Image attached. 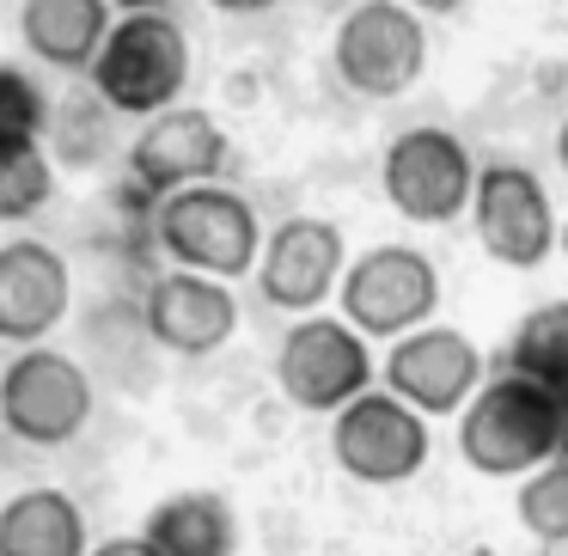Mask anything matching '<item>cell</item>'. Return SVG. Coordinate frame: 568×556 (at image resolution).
Listing matches in <instances>:
<instances>
[{
    "instance_id": "cell-1",
    "label": "cell",
    "mask_w": 568,
    "mask_h": 556,
    "mask_svg": "<svg viewBox=\"0 0 568 556\" xmlns=\"http://www.w3.org/2000/svg\"><path fill=\"white\" fill-rule=\"evenodd\" d=\"M562 446L568 404L526 373H501L458 404V458L483 477H526Z\"/></svg>"
},
{
    "instance_id": "cell-2",
    "label": "cell",
    "mask_w": 568,
    "mask_h": 556,
    "mask_svg": "<svg viewBox=\"0 0 568 556\" xmlns=\"http://www.w3.org/2000/svg\"><path fill=\"white\" fill-rule=\"evenodd\" d=\"M87 80L116 117H153L165 104L184 99L190 87V38L178 31V19L153 13H129L104 31V43L92 50Z\"/></svg>"
},
{
    "instance_id": "cell-3",
    "label": "cell",
    "mask_w": 568,
    "mask_h": 556,
    "mask_svg": "<svg viewBox=\"0 0 568 556\" xmlns=\"http://www.w3.org/2000/svg\"><path fill=\"white\" fill-rule=\"evenodd\" d=\"M153 239H160V251L178 270L239 282V275H251V263H257L263 226H257V209H251L239 190H226L209 178V184L165 190L160 214H153Z\"/></svg>"
},
{
    "instance_id": "cell-4",
    "label": "cell",
    "mask_w": 568,
    "mask_h": 556,
    "mask_svg": "<svg viewBox=\"0 0 568 556\" xmlns=\"http://www.w3.org/2000/svg\"><path fill=\"white\" fill-rule=\"evenodd\" d=\"M331 62L361 99H404L428 68V31L404 0H355L336 19Z\"/></svg>"
},
{
    "instance_id": "cell-5",
    "label": "cell",
    "mask_w": 568,
    "mask_h": 556,
    "mask_svg": "<svg viewBox=\"0 0 568 556\" xmlns=\"http://www.w3.org/2000/svg\"><path fill=\"white\" fill-rule=\"evenodd\" d=\"M336 300H343V319L361 336L392 343V336L416 331V324H428L440 312V270L416 245H373L355 263H343Z\"/></svg>"
},
{
    "instance_id": "cell-6",
    "label": "cell",
    "mask_w": 568,
    "mask_h": 556,
    "mask_svg": "<svg viewBox=\"0 0 568 556\" xmlns=\"http://www.w3.org/2000/svg\"><path fill=\"white\" fill-rule=\"evenodd\" d=\"M428 416L409 410L404 397L392 392H355L348 404L331 410V453L336 465L348 471L355 483H409L422 465H428Z\"/></svg>"
},
{
    "instance_id": "cell-7",
    "label": "cell",
    "mask_w": 568,
    "mask_h": 556,
    "mask_svg": "<svg viewBox=\"0 0 568 556\" xmlns=\"http://www.w3.org/2000/svg\"><path fill=\"white\" fill-rule=\"evenodd\" d=\"M92 416V380L62 348L26 343L0 373V422L26 446H68Z\"/></svg>"
},
{
    "instance_id": "cell-8",
    "label": "cell",
    "mask_w": 568,
    "mask_h": 556,
    "mask_svg": "<svg viewBox=\"0 0 568 556\" xmlns=\"http://www.w3.org/2000/svg\"><path fill=\"white\" fill-rule=\"evenodd\" d=\"M465 209L477 221V245L501 270H538V263H550L556 209H550V190H544V178L531 165H514V160L477 165Z\"/></svg>"
},
{
    "instance_id": "cell-9",
    "label": "cell",
    "mask_w": 568,
    "mask_h": 556,
    "mask_svg": "<svg viewBox=\"0 0 568 556\" xmlns=\"http://www.w3.org/2000/svg\"><path fill=\"white\" fill-rule=\"evenodd\" d=\"M470 178H477L470 148L453 135V129H434V123L404 129L379 160L385 202L416 226H446L453 214H465Z\"/></svg>"
},
{
    "instance_id": "cell-10",
    "label": "cell",
    "mask_w": 568,
    "mask_h": 556,
    "mask_svg": "<svg viewBox=\"0 0 568 556\" xmlns=\"http://www.w3.org/2000/svg\"><path fill=\"white\" fill-rule=\"evenodd\" d=\"M275 385L306 416H331L373 385V348L348 319H300L275 348Z\"/></svg>"
},
{
    "instance_id": "cell-11",
    "label": "cell",
    "mask_w": 568,
    "mask_h": 556,
    "mask_svg": "<svg viewBox=\"0 0 568 556\" xmlns=\"http://www.w3.org/2000/svg\"><path fill=\"white\" fill-rule=\"evenodd\" d=\"M385 367V392L404 397L422 416H453L470 392L483 385V348L470 343L453 324H416V331L392 336V355Z\"/></svg>"
},
{
    "instance_id": "cell-12",
    "label": "cell",
    "mask_w": 568,
    "mask_h": 556,
    "mask_svg": "<svg viewBox=\"0 0 568 556\" xmlns=\"http://www.w3.org/2000/svg\"><path fill=\"white\" fill-rule=\"evenodd\" d=\"M348 263L343 226L324 214H294L257 245V294L282 312H312L336 294V275Z\"/></svg>"
},
{
    "instance_id": "cell-13",
    "label": "cell",
    "mask_w": 568,
    "mask_h": 556,
    "mask_svg": "<svg viewBox=\"0 0 568 556\" xmlns=\"http://www.w3.org/2000/svg\"><path fill=\"white\" fill-rule=\"evenodd\" d=\"M226 129L214 123L196 104H165L141 123V135L129 141V178H135L148 196H165V190L184 184H209V178L226 172Z\"/></svg>"
},
{
    "instance_id": "cell-14",
    "label": "cell",
    "mask_w": 568,
    "mask_h": 556,
    "mask_svg": "<svg viewBox=\"0 0 568 556\" xmlns=\"http://www.w3.org/2000/svg\"><path fill=\"white\" fill-rule=\"evenodd\" d=\"M141 324L165 355H214L239 331V300L221 275L165 270L153 275L148 300H141Z\"/></svg>"
},
{
    "instance_id": "cell-15",
    "label": "cell",
    "mask_w": 568,
    "mask_h": 556,
    "mask_svg": "<svg viewBox=\"0 0 568 556\" xmlns=\"http://www.w3.org/2000/svg\"><path fill=\"white\" fill-rule=\"evenodd\" d=\"M68 300H74V275L62 251H50L43 239L0 245V343H43L68 319Z\"/></svg>"
},
{
    "instance_id": "cell-16",
    "label": "cell",
    "mask_w": 568,
    "mask_h": 556,
    "mask_svg": "<svg viewBox=\"0 0 568 556\" xmlns=\"http://www.w3.org/2000/svg\"><path fill=\"white\" fill-rule=\"evenodd\" d=\"M104 31H111V0H19V43L43 68L87 74Z\"/></svg>"
},
{
    "instance_id": "cell-17",
    "label": "cell",
    "mask_w": 568,
    "mask_h": 556,
    "mask_svg": "<svg viewBox=\"0 0 568 556\" xmlns=\"http://www.w3.org/2000/svg\"><path fill=\"white\" fill-rule=\"evenodd\" d=\"M141 538L160 556H233L239 519H233V502L214 489H172L148 507Z\"/></svg>"
},
{
    "instance_id": "cell-18",
    "label": "cell",
    "mask_w": 568,
    "mask_h": 556,
    "mask_svg": "<svg viewBox=\"0 0 568 556\" xmlns=\"http://www.w3.org/2000/svg\"><path fill=\"white\" fill-rule=\"evenodd\" d=\"M0 556H87V514L62 489H19L0 507Z\"/></svg>"
},
{
    "instance_id": "cell-19",
    "label": "cell",
    "mask_w": 568,
    "mask_h": 556,
    "mask_svg": "<svg viewBox=\"0 0 568 556\" xmlns=\"http://www.w3.org/2000/svg\"><path fill=\"white\" fill-rule=\"evenodd\" d=\"M507 373L550 385L568 404V300H550V306L519 319V331L507 336Z\"/></svg>"
},
{
    "instance_id": "cell-20",
    "label": "cell",
    "mask_w": 568,
    "mask_h": 556,
    "mask_svg": "<svg viewBox=\"0 0 568 556\" xmlns=\"http://www.w3.org/2000/svg\"><path fill=\"white\" fill-rule=\"evenodd\" d=\"M55 196V165L38 135H0V221H31Z\"/></svg>"
},
{
    "instance_id": "cell-21",
    "label": "cell",
    "mask_w": 568,
    "mask_h": 556,
    "mask_svg": "<svg viewBox=\"0 0 568 556\" xmlns=\"http://www.w3.org/2000/svg\"><path fill=\"white\" fill-rule=\"evenodd\" d=\"M519 526L538 544H568V458H544L538 471H526L519 483Z\"/></svg>"
},
{
    "instance_id": "cell-22",
    "label": "cell",
    "mask_w": 568,
    "mask_h": 556,
    "mask_svg": "<svg viewBox=\"0 0 568 556\" xmlns=\"http://www.w3.org/2000/svg\"><path fill=\"white\" fill-rule=\"evenodd\" d=\"M43 117H50L43 92L19 68H0V135H43Z\"/></svg>"
},
{
    "instance_id": "cell-23",
    "label": "cell",
    "mask_w": 568,
    "mask_h": 556,
    "mask_svg": "<svg viewBox=\"0 0 568 556\" xmlns=\"http://www.w3.org/2000/svg\"><path fill=\"white\" fill-rule=\"evenodd\" d=\"M87 556H160V550H153V544L141 538V532H123V538H104L99 550L87 544Z\"/></svg>"
},
{
    "instance_id": "cell-24",
    "label": "cell",
    "mask_w": 568,
    "mask_h": 556,
    "mask_svg": "<svg viewBox=\"0 0 568 556\" xmlns=\"http://www.w3.org/2000/svg\"><path fill=\"white\" fill-rule=\"evenodd\" d=\"M214 13H233V19H251V13H270L275 0H209Z\"/></svg>"
},
{
    "instance_id": "cell-25",
    "label": "cell",
    "mask_w": 568,
    "mask_h": 556,
    "mask_svg": "<svg viewBox=\"0 0 568 556\" xmlns=\"http://www.w3.org/2000/svg\"><path fill=\"white\" fill-rule=\"evenodd\" d=\"M409 13H458V7H465V0H404Z\"/></svg>"
},
{
    "instance_id": "cell-26",
    "label": "cell",
    "mask_w": 568,
    "mask_h": 556,
    "mask_svg": "<svg viewBox=\"0 0 568 556\" xmlns=\"http://www.w3.org/2000/svg\"><path fill=\"white\" fill-rule=\"evenodd\" d=\"M111 7H123V13H153V7H165V0H111Z\"/></svg>"
},
{
    "instance_id": "cell-27",
    "label": "cell",
    "mask_w": 568,
    "mask_h": 556,
    "mask_svg": "<svg viewBox=\"0 0 568 556\" xmlns=\"http://www.w3.org/2000/svg\"><path fill=\"white\" fill-rule=\"evenodd\" d=\"M556 165L568 172V117H562V129H556Z\"/></svg>"
},
{
    "instance_id": "cell-28",
    "label": "cell",
    "mask_w": 568,
    "mask_h": 556,
    "mask_svg": "<svg viewBox=\"0 0 568 556\" xmlns=\"http://www.w3.org/2000/svg\"><path fill=\"white\" fill-rule=\"evenodd\" d=\"M556 251L568 257V221H556Z\"/></svg>"
},
{
    "instance_id": "cell-29",
    "label": "cell",
    "mask_w": 568,
    "mask_h": 556,
    "mask_svg": "<svg viewBox=\"0 0 568 556\" xmlns=\"http://www.w3.org/2000/svg\"><path fill=\"white\" fill-rule=\"evenodd\" d=\"M465 556H495V550H465Z\"/></svg>"
}]
</instances>
